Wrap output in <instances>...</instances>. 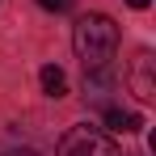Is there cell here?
<instances>
[{"mask_svg":"<svg viewBox=\"0 0 156 156\" xmlns=\"http://www.w3.org/2000/svg\"><path fill=\"white\" fill-rule=\"evenodd\" d=\"M72 47H76L84 72L93 68H110V59L118 55V26L105 13H84L72 30Z\"/></svg>","mask_w":156,"mask_h":156,"instance_id":"cell-1","label":"cell"},{"mask_svg":"<svg viewBox=\"0 0 156 156\" xmlns=\"http://www.w3.org/2000/svg\"><path fill=\"white\" fill-rule=\"evenodd\" d=\"M59 156H122V152H118V144H114L101 127L80 122V127H72L59 139Z\"/></svg>","mask_w":156,"mask_h":156,"instance_id":"cell-2","label":"cell"},{"mask_svg":"<svg viewBox=\"0 0 156 156\" xmlns=\"http://www.w3.org/2000/svg\"><path fill=\"white\" fill-rule=\"evenodd\" d=\"M152 68H156L152 51H139V55H135V63H131V72H127L131 93H135L139 101H152V97H156V76H152Z\"/></svg>","mask_w":156,"mask_h":156,"instance_id":"cell-3","label":"cell"},{"mask_svg":"<svg viewBox=\"0 0 156 156\" xmlns=\"http://www.w3.org/2000/svg\"><path fill=\"white\" fill-rule=\"evenodd\" d=\"M105 127L122 131V135H135V131H144V118L131 114V110H105Z\"/></svg>","mask_w":156,"mask_h":156,"instance_id":"cell-4","label":"cell"},{"mask_svg":"<svg viewBox=\"0 0 156 156\" xmlns=\"http://www.w3.org/2000/svg\"><path fill=\"white\" fill-rule=\"evenodd\" d=\"M38 80H42L47 97H63V93H68V76H63V68H55V63H47V68L38 72Z\"/></svg>","mask_w":156,"mask_h":156,"instance_id":"cell-5","label":"cell"},{"mask_svg":"<svg viewBox=\"0 0 156 156\" xmlns=\"http://www.w3.org/2000/svg\"><path fill=\"white\" fill-rule=\"evenodd\" d=\"M38 4H42V9H51V13H63L72 0H38Z\"/></svg>","mask_w":156,"mask_h":156,"instance_id":"cell-6","label":"cell"},{"mask_svg":"<svg viewBox=\"0 0 156 156\" xmlns=\"http://www.w3.org/2000/svg\"><path fill=\"white\" fill-rule=\"evenodd\" d=\"M4 156H38L34 148H17V152H4Z\"/></svg>","mask_w":156,"mask_h":156,"instance_id":"cell-7","label":"cell"},{"mask_svg":"<svg viewBox=\"0 0 156 156\" xmlns=\"http://www.w3.org/2000/svg\"><path fill=\"white\" fill-rule=\"evenodd\" d=\"M131 9H148V4H152V0H127Z\"/></svg>","mask_w":156,"mask_h":156,"instance_id":"cell-8","label":"cell"}]
</instances>
